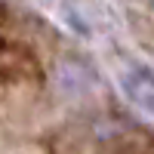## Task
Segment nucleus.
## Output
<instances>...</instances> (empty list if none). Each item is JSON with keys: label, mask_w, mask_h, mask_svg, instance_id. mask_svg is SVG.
<instances>
[{"label": "nucleus", "mask_w": 154, "mask_h": 154, "mask_svg": "<svg viewBox=\"0 0 154 154\" xmlns=\"http://www.w3.org/2000/svg\"><path fill=\"white\" fill-rule=\"evenodd\" d=\"M49 40L37 25L0 9V139L22 136L49 120L59 105Z\"/></svg>", "instance_id": "obj_1"}]
</instances>
